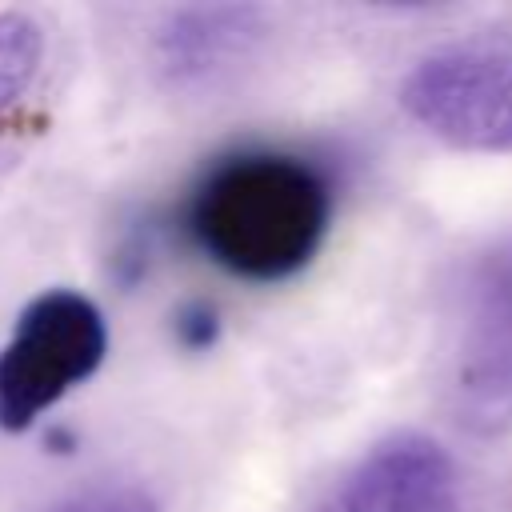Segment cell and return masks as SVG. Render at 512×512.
<instances>
[{
	"mask_svg": "<svg viewBox=\"0 0 512 512\" xmlns=\"http://www.w3.org/2000/svg\"><path fill=\"white\" fill-rule=\"evenodd\" d=\"M452 404L476 436L512 428V240L492 248L472 272L452 364Z\"/></svg>",
	"mask_w": 512,
	"mask_h": 512,
	"instance_id": "cell-4",
	"label": "cell"
},
{
	"mask_svg": "<svg viewBox=\"0 0 512 512\" xmlns=\"http://www.w3.org/2000/svg\"><path fill=\"white\" fill-rule=\"evenodd\" d=\"M404 112L468 152H512V48L452 44L428 52L400 84Z\"/></svg>",
	"mask_w": 512,
	"mask_h": 512,
	"instance_id": "cell-3",
	"label": "cell"
},
{
	"mask_svg": "<svg viewBox=\"0 0 512 512\" xmlns=\"http://www.w3.org/2000/svg\"><path fill=\"white\" fill-rule=\"evenodd\" d=\"M332 224L328 176L276 148L216 160L188 196V236L224 272L276 284L308 268Z\"/></svg>",
	"mask_w": 512,
	"mask_h": 512,
	"instance_id": "cell-1",
	"label": "cell"
},
{
	"mask_svg": "<svg viewBox=\"0 0 512 512\" xmlns=\"http://www.w3.org/2000/svg\"><path fill=\"white\" fill-rule=\"evenodd\" d=\"M212 332H216V316H212L204 304H196V308L180 312V320H176V336H180L188 348L208 344V340H212Z\"/></svg>",
	"mask_w": 512,
	"mask_h": 512,
	"instance_id": "cell-9",
	"label": "cell"
},
{
	"mask_svg": "<svg viewBox=\"0 0 512 512\" xmlns=\"http://www.w3.org/2000/svg\"><path fill=\"white\" fill-rule=\"evenodd\" d=\"M104 352L108 328L88 296L52 288L28 300L0 348V428L24 432L36 424L104 364Z\"/></svg>",
	"mask_w": 512,
	"mask_h": 512,
	"instance_id": "cell-2",
	"label": "cell"
},
{
	"mask_svg": "<svg viewBox=\"0 0 512 512\" xmlns=\"http://www.w3.org/2000/svg\"><path fill=\"white\" fill-rule=\"evenodd\" d=\"M256 40L252 8H184L160 28V64L172 80H204L228 68Z\"/></svg>",
	"mask_w": 512,
	"mask_h": 512,
	"instance_id": "cell-6",
	"label": "cell"
},
{
	"mask_svg": "<svg viewBox=\"0 0 512 512\" xmlns=\"http://www.w3.org/2000/svg\"><path fill=\"white\" fill-rule=\"evenodd\" d=\"M344 512H464L448 452L420 432L380 440L344 484Z\"/></svg>",
	"mask_w": 512,
	"mask_h": 512,
	"instance_id": "cell-5",
	"label": "cell"
},
{
	"mask_svg": "<svg viewBox=\"0 0 512 512\" xmlns=\"http://www.w3.org/2000/svg\"><path fill=\"white\" fill-rule=\"evenodd\" d=\"M44 60V32L28 12H0V128L36 84Z\"/></svg>",
	"mask_w": 512,
	"mask_h": 512,
	"instance_id": "cell-7",
	"label": "cell"
},
{
	"mask_svg": "<svg viewBox=\"0 0 512 512\" xmlns=\"http://www.w3.org/2000/svg\"><path fill=\"white\" fill-rule=\"evenodd\" d=\"M48 512H160V504L136 484H100L52 504Z\"/></svg>",
	"mask_w": 512,
	"mask_h": 512,
	"instance_id": "cell-8",
	"label": "cell"
}]
</instances>
